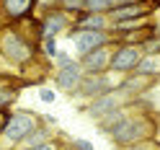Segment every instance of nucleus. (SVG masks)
I'll list each match as a JSON object with an SVG mask.
<instances>
[{
  "label": "nucleus",
  "instance_id": "obj_1",
  "mask_svg": "<svg viewBox=\"0 0 160 150\" xmlns=\"http://www.w3.org/2000/svg\"><path fill=\"white\" fill-rule=\"evenodd\" d=\"M158 129H160V119L152 111H132L129 119L108 140H111L119 150H124V147H132L137 142L158 140Z\"/></svg>",
  "mask_w": 160,
  "mask_h": 150
},
{
  "label": "nucleus",
  "instance_id": "obj_2",
  "mask_svg": "<svg viewBox=\"0 0 160 150\" xmlns=\"http://www.w3.org/2000/svg\"><path fill=\"white\" fill-rule=\"evenodd\" d=\"M42 122V116L31 109H16V111H8V119H5V127H3V150H16L18 145L26 140V135Z\"/></svg>",
  "mask_w": 160,
  "mask_h": 150
},
{
  "label": "nucleus",
  "instance_id": "obj_3",
  "mask_svg": "<svg viewBox=\"0 0 160 150\" xmlns=\"http://www.w3.org/2000/svg\"><path fill=\"white\" fill-rule=\"evenodd\" d=\"M34 54H36L34 44H28L18 28L8 26V28L0 31V57H3L5 62L23 67L28 59H34Z\"/></svg>",
  "mask_w": 160,
  "mask_h": 150
},
{
  "label": "nucleus",
  "instance_id": "obj_4",
  "mask_svg": "<svg viewBox=\"0 0 160 150\" xmlns=\"http://www.w3.org/2000/svg\"><path fill=\"white\" fill-rule=\"evenodd\" d=\"M129 101H132V96H127L122 88H114V91H108V93H103V96L93 98V101H88L85 106H80V111H83L88 119L98 122V119H103L106 114H111V111H116V109L127 106Z\"/></svg>",
  "mask_w": 160,
  "mask_h": 150
},
{
  "label": "nucleus",
  "instance_id": "obj_5",
  "mask_svg": "<svg viewBox=\"0 0 160 150\" xmlns=\"http://www.w3.org/2000/svg\"><path fill=\"white\" fill-rule=\"evenodd\" d=\"M114 88H116V83L111 80V75H108V73H83V80H80L78 91L72 96L85 98V101H93V98L103 96L108 91H114Z\"/></svg>",
  "mask_w": 160,
  "mask_h": 150
},
{
  "label": "nucleus",
  "instance_id": "obj_6",
  "mask_svg": "<svg viewBox=\"0 0 160 150\" xmlns=\"http://www.w3.org/2000/svg\"><path fill=\"white\" fill-rule=\"evenodd\" d=\"M139 59H142V49H137V47H116L114 52H111V62H108V70H114V73H122V75H129V73H134L137 65H139Z\"/></svg>",
  "mask_w": 160,
  "mask_h": 150
},
{
  "label": "nucleus",
  "instance_id": "obj_7",
  "mask_svg": "<svg viewBox=\"0 0 160 150\" xmlns=\"http://www.w3.org/2000/svg\"><path fill=\"white\" fill-rule=\"evenodd\" d=\"M108 62H111V47L106 44L80 57V70L83 73H108Z\"/></svg>",
  "mask_w": 160,
  "mask_h": 150
},
{
  "label": "nucleus",
  "instance_id": "obj_8",
  "mask_svg": "<svg viewBox=\"0 0 160 150\" xmlns=\"http://www.w3.org/2000/svg\"><path fill=\"white\" fill-rule=\"evenodd\" d=\"M158 3L147 5V3H132V5H122V8H114V11H108L106 18L111 23H122V21H134V18H147V13L152 11Z\"/></svg>",
  "mask_w": 160,
  "mask_h": 150
},
{
  "label": "nucleus",
  "instance_id": "obj_9",
  "mask_svg": "<svg viewBox=\"0 0 160 150\" xmlns=\"http://www.w3.org/2000/svg\"><path fill=\"white\" fill-rule=\"evenodd\" d=\"M39 0H0V16L5 21H23L36 8Z\"/></svg>",
  "mask_w": 160,
  "mask_h": 150
},
{
  "label": "nucleus",
  "instance_id": "obj_10",
  "mask_svg": "<svg viewBox=\"0 0 160 150\" xmlns=\"http://www.w3.org/2000/svg\"><path fill=\"white\" fill-rule=\"evenodd\" d=\"M106 44H108V34L106 31H78L75 34V49H78L80 57L93 52V49H98V47H106Z\"/></svg>",
  "mask_w": 160,
  "mask_h": 150
},
{
  "label": "nucleus",
  "instance_id": "obj_11",
  "mask_svg": "<svg viewBox=\"0 0 160 150\" xmlns=\"http://www.w3.org/2000/svg\"><path fill=\"white\" fill-rule=\"evenodd\" d=\"M67 16H65V11H49L47 16H44V21L39 23V36L42 39H54L59 31H65L67 28Z\"/></svg>",
  "mask_w": 160,
  "mask_h": 150
},
{
  "label": "nucleus",
  "instance_id": "obj_12",
  "mask_svg": "<svg viewBox=\"0 0 160 150\" xmlns=\"http://www.w3.org/2000/svg\"><path fill=\"white\" fill-rule=\"evenodd\" d=\"M129 114H132V109H129V106H122V109H116V111L106 114L103 119H98V122H96V129H98L101 135L111 137V135L116 132V129H119V127H122V124L127 122V119H129Z\"/></svg>",
  "mask_w": 160,
  "mask_h": 150
},
{
  "label": "nucleus",
  "instance_id": "obj_13",
  "mask_svg": "<svg viewBox=\"0 0 160 150\" xmlns=\"http://www.w3.org/2000/svg\"><path fill=\"white\" fill-rule=\"evenodd\" d=\"M52 140H57V132H54V127H47V122H39L31 132L26 135V140L21 145H18L16 150H21V147H36V145H47V142H52Z\"/></svg>",
  "mask_w": 160,
  "mask_h": 150
},
{
  "label": "nucleus",
  "instance_id": "obj_14",
  "mask_svg": "<svg viewBox=\"0 0 160 150\" xmlns=\"http://www.w3.org/2000/svg\"><path fill=\"white\" fill-rule=\"evenodd\" d=\"M80 80H83V70H80V62H78L75 67L59 70V73H57V78H54L57 88H59V91H65V93H70V96H72V93L78 91Z\"/></svg>",
  "mask_w": 160,
  "mask_h": 150
},
{
  "label": "nucleus",
  "instance_id": "obj_15",
  "mask_svg": "<svg viewBox=\"0 0 160 150\" xmlns=\"http://www.w3.org/2000/svg\"><path fill=\"white\" fill-rule=\"evenodd\" d=\"M18 93H21V83H11V80H5L3 85H0V109L11 111V106L18 101Z\"/></svg>",
  "mask_w": 160,
  "mask_h": 150
},
{
  "label": "nucleus",
  "instance_id": "obj_16",
  "mask_svg": "<svg viewBox=\"0 0 160 150\" xmlns=\"http://www.w3.org/2000/svg\"><path fill=\"white\" fill-rule=\"evenodd\" d=\"M78 26H80V31H106L108 18L103 13H85L78 21Z\"/></svg>",
  "mask_w": 160,
  "mask_h": 150
},
{
  "label": "nucleus",
  "instance_id": "obj_17",
  "mask_svg": "<svg viewBox=\"0 0 160 150\" xmlns=\"http://www.w3.org/2000/svg\"><path fill=\"white\" fill-rule=\"evenodd\" d=\"M142 52L145 54H160V36L145 39V42H142Z\"/></svg>",
  "mask_w": 160,
  "mask_h": 150
},
{
  "label": "nucleus",
  "instance_id": "obj_18",
  "mask_svg": "<svg viewBox=\"0 0 160 150\" xmlns=\"http://www.w3.org/2000/svg\"><path fill=\"white\" fill-rule=\"evenodd\" d=\"M54 59H57V67H59V70H67V67H75V65H78L75 59L70 57V54H65V52H57Z\"/></svg>",
  "mask_w": 160,
  "mask_h": 150
},
{
  "label": "nucleus",
  "instance_id": "obj_19",
  "mask_svg": "<svg viewBox=\"0 0 160 150\" xmlns=\"http://www.w3.org/2000/svg\"><path fill=\"white\" fill-rule=\"evenodd\" d=\"M124 150H160V140H147V142H137V145L124 147Z\"/></svg>",
  "mask_w": 160,
  "mask_h": 150
},
{
  "label": "nucleus",
  "instance_id": "obj_20",
  "mask_svg": "<svg viewBox=\"0 0 160 150\" xmlns=\"http://www.w3.org/2000/svg\"><path fill=\"white\" fill-rule=\"evenodd\" d=\"M70 147H72V150H96L91 140H83V137H75V140H70Z\"/></svg>",
  "mask_w": 160,
  "mask_h": 150
},
{
  "label": "nucleus",
  "instance_id": "obj_21",
  "mask_svg": "<svg viewBox=\"0 0 160 150\" xmlns=\"http://www.w3.org/2000/svg\"><path fill=\"white\" fill-rule=\"evenodd\" d=\"M65 11H85V0H59Z\"/></svg>",
  "mask_w": 160,
  "mask_h": 150
},
{
  "label": "nucleus",
  "instance_id": "obj_22",
  "mask_svg": "<svg viewBox=\"0 0 160 150\" xmlns=\"http://www.w3.org/2000/svg\"><path fill=\"white\" fill-rule=\"evenodd\" d=\"M62 147V142H59V137L52 140V142H47V145H36V147H21V150H59Z\"/></svg>",
  "mask_w": 160,
  "mask_h": 150
},
{
  "label": "nucleus",
  "instance_id": "obj_23",
  "mask_svg": "<svg viewBox=\"0 0 160 150\" xmlns=\"http://www.w3.org/2000/svg\"><path fill=\"white\" fill-rule=\"evenodd\" d=\"M42 49H44L49 57H57V44H54V39H42Z\"/></svg>",
  "mask_w": 160,
  "mask_h": 150
},
{
  "label": "nucleus",
  "instance_id": "obj_24",
  "mask_svg": "<svg viewBox=\"0 0 160 150\" xmlns=\"http://www.w3.org/2000/svg\"><path fill=\"white\" fill-rule=\"evenodd\" d=\"M39 98H42L44 104H52L54 98H57V93L52 91V88H39Z\"/></svg>",
  "mask_w": 160,
  "mask_h": 150
},
{
  "label": "nucleus",
  "instance_id": "obj_25",
  "mask_svg": "<svg viewBox=\"0 0 160 150\" xmlns=\"http://www.w3.org/2000/svg\"><path fill=\"white\" fill-rule=\"evenodd\" d=\"M5 119H8V111L0 109V135H3V127H5Z\"/></svg>",
  "mask_w": 160,
  "mask_h": 150
},
{
  "label": "nucleus",
  "instance_id": "obj_26",
  "mask_svg": "<svg viewBox=\"0 0 160 150\" xmlns=\"http://www.w3.org/2000/svg\"><path fill=\"white\" fill-rule=\"evenodd\" d=\"M152 31H155V34H158V36H160V26H155V28H152Z\"/></svg>",
  "mask_w": 160,
  "mask_h": 150
},
{
  "label": "nucleus",
  "instance_id": "obj_27",
  "mask_svg": "<svg viewBox=\"0 0 160 150\" xmlns=\"http://www.w3.org/2000/svg\"><path fill=\"white\" fill-rule=\"evenodd\" d=\"M59 150H72V147H59Z\"/></svg>",
  "mask_w": 160,
  "mask_h": 150
}]
</instances>
